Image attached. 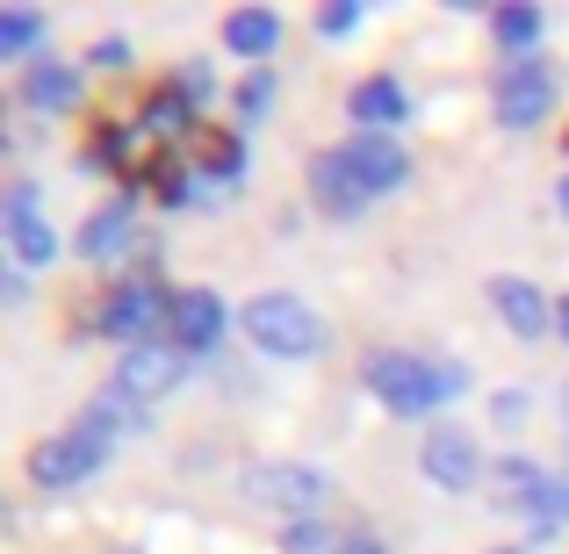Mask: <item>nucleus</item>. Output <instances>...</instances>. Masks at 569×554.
<instances>
[{
  "label": "nucleus",
  "mask_w": 569,
  "mask_h": 554,
  "mask_svg": "<svg viewBox=\"0 0 569 554\" xmlns=\"http://www.w3.org/2000/svg\"><path fill=\"white\" fill-rule=\"evenodd\" d=\"M368 389L389 403L397 417H426L440 403H455L469 389L461 361H432V353H368Z\"/></svg>",
  "instance_id": "f257e3e1"
},
{
  "label": "nucleus",
  "mask_w": 569,
  "mask_h": 554,
  "mask_svg": "<svg viewBox=\"0 0 569 554\" xmlns=\"http://www.w3.org/2000/svg\"><path fill=\"white\" fill-rule=\"evenodd\" d=\"M246 332H252V346L274 353V361H310V353H325V318L303 295H252Z\"/></svg>",
  "instance_id": "f03ea898"
},
{
  "label": "nucleus",
  "mask_w": 569,
  "mask_h": 554,
  "mask_svg": "<svg viewBox=\"0 0 569 554\" xmlns=\"http://www.w3.org/2000/svg\"><path fill=\"white\" fill-rule=\"evenodd\" d=\"M246 497L252 504H274V512H318L325 497H332V475L303 469V461H260V469L246 475Z\"/></svg>",
  "instance_id": "7ed1b4c3"
},
{
  "label": "nucleus",
  "mask_w": 569,
  "mask_h": 554,
  "mask_svg": "<svg viewBox=\"0 0 569 554\" xmlns=\"http://www.w3.org/2000/svg\"><path fill=\"white\" fill-rule=\"evenodd\" d=\"M188 353L173 346V339H144V346H130L123 361H116V396L123 403H159L173 382H181Z\"/></svg>",
  "instance_id": "20e7f679"
},
{
  "label": "nucleus",
  "mask_w": 569,
  "mask_h": 554,
  "mask_svg": "<svg viewBox=\"0 0 569 554\" xmlns=\"http://www.w3.org/2000/svg\"><path fill=\"white\" fill-rule=\"evenodd\" d=\"M548 109H556V72H548L541 58H519V66L498 72V123L505 130L548 123Z\"/></svg>",
  "instance_id": "39448f33"
},
{
  "label": "nucleus",
  "mask_w": 569,
  "mask_h": 554,
  "mask_svg": "<svg viewBox=\"0 0 569 554\" xmlns=\"http://www.w3.org/2000/svg\"><path fill=\"white\" fill-rule=\"evenodd\" d=\"M94 469H109V446H94L87 432L43 440L37 454H29V483H37V490H72V483H87Z\"/></svg>",
  "instance_id": "423d86ee"
},
{
  "label": "nucleus",
  "mask_w": 569,
  "mask_h": 554,
  "mask_svg": "<svg viewBox=\"0 0 569 554\" xmlns=\"http://www.w3.org/2000/svg\"><path fill=\"white\" fill-rule=\"evenodd\" d=\"M418 469H426L432 490H469L483 475V454H476V440L461 425H432L426 446H418Z\"/></svg>",
  "instance_id": "0eeeda50"
},
{
  "label": "nucleus",
  "mask_w": 569,
  "mask_h": 554,
  "mask_svg": "<svg viewBox=\"0 0 569 554\" xmlns=\"http://www.w3.org/2000/svg\"><path fill=\"white\" fill-rule=\"evenodd\" d=\"M167 318H173V295L159 289V281H123V289L109 295V310H101L109 339H130V346H144V332L167 324Z\"/></svg>",
  "instance_id": "6e6552de"
},
{
  "label": "nucleus",
  "mask_w": 569,
  "mask_h": 554,
  "mask_svg": "<svg viewBox=\"0 0 569 554\" xmlns=\"http://www.w3.org/2000/svg\"><path fill=\"white\" fill-rule=\"evenodd\" d=\"M8 252H14V266L58 260V231L37 216V181H14L8 188Z\"/></svg>",
  "instance_id": "1a4fd4ad"
},
{
  "label": "nucleus",
  "mask_w": 569,
  "mask_h": 554,
  "mask_svg": "<svg viewBox=\"0 0 569 554\" xmlns=\"http://www.w3.org/2000/svg\"><path fill=\"white\" fill-rule=\"evenodd\" d=\"M339 152H347L353 181H361L368 194H389V188H403V181H411V152H403L397 138H376V130H361V138H347Z\"/></svg>",
  "instance_id": "9d476101"
},
{
  "label": "nucleus",
  "mask_w": 569,
  "mask_h": 554,
  "mask_svg": "<svg viewBox=\"0 0 569 554\" xmlns=\"http://www.w3.org/2000/svg\"><path fill=\"white\" fill-rule=\"evenodd\" d=\"M167 339L181 353H209L223 339V303L209 289H181L173 295V318H167Z\"/></svg>",
  "instance_id": "9b49d317"
},
{
  "label": "nucleus",
  "mask_w": 569,
  "mask_h": 554,
  "mask_svg": "<svg viewBox=\"0 0 569 554\" xmlns=\"http://www.w3.org/2000/svg\"><path fill=\"white\" fill-rule=\"evenodd\" d=\"M310 202H318L325 216H339V223H347V216H361V209H368V188L353 181L347 152H318V159H310Z\"/></svg>",
  "instance_id": "f8f14e48"
},
{
  "label": "nucleus",
  "mask_w": 569,
  "mask_h": 554,
  "mask_svg": "<svg viewBox=\"0 0 569 554\" xmlns=\"http://www.w3.org/2000/svg\"><path fill=\"white\" fill-rule=\"evenodd\" d=\"M490 310H498V318L512 324L519 339H541L548 324H556V310H548V295L533 289V281H519V274H498V281H490Z\"/></svg>",
  "instance_id": "ddd939ff"
},
{
  "label": "nucleus",
  "mask_w": 569,
  "mask_h": 554,
  "mask_svg": "<svg viewBox=\"0 0 569 554\" xmlns=\"http://www.w3.org/2000/svg\"><path fill=\"white\" fill-rule=\"evenodd\" d=\"M130 223H138V194H116V202H101L94 216L80 223V252L87 260H116V252H130Z\"/></svg>",
  "instance_id": "4468645a"
},
{
  "label": "nucleus",
  "mask_w": 569,
  "mask_h": 554,
  "mask_svg": "<svg viewBox=\"0 0 569 554\" xmlns=\"http://www.w3.org/2000/svg\"><path fill=\"white\" fill-rule=\"evenodd\" d=\"M22 101L43 115H66L72 101H80V66H66V58H37V66H22Z\"/></svg>",
  "instance_id": "2eb2a0df"
},
{
  "label": "nucleus",
  "mask_w": 569,
  "mask_h": 554,
  "mask_svg": "<svg viewBox=\"0 0 569 554\" xmlns=\"http://www.w3.org/2000/svg\"><path fill=\"white\" fill-rule=\"evenodd\" d=\"M403 115H411V94H403V80L376 72V80L353 87V123H368L376 138H389V123H403Z\"/></svg>",
  "instance_id": "dca6fc26"
},
{
  "label": "nucleus",
  "mask_w": 569,
  "mask_h": 554,
  "mask_svg": "<svg viewBox=\"0 0 569 554\" xmlns=\"http://www.w3.org/2000/svg\"><path fill=\"white\" fill-rule=\"evenodd\" d=\"M223 43H231L238 58H267L281 43V14L274 8H238V14H223Z\"/></svg>",
  "instance_id": "f3484780"
},
{
  "label": "nucleus",
  "mask_w": 569,
  "mask_h": 554,
  "mask_svg": "<svg viewBox=\"0 0 569 554\" xmlns=\"http://www.w3.org/2000/svg\"><path fill=\"white\" fill-rule=\"evenodd\" d=\"M527 526H533V541H548V533H562V526H569V469L541 483V497L527 504Z\"/></svg>",
  "instance_id": "a211bd4d"
},
{
  "label": "nucleus",
  "mask_w": 569,
  "mask_h": 554,
  "mask_svg": "<svg viewBox=\"0 0 569 554\" xmlns=\"http://www.w3.org/2000/svg\"><path fill=\"white\" fill-rule=\"evenodd\" d=\"M498 43L527 58L533 43H541V8H527V0H505V8H498Z\"/></svg>",
  "instance_id": "6ab92c4d"
},
{
  "label": "nucleus",
  "mask_w": 569,
  "mask_h": 554,
  "mask_svg": "<svg viewBox=\"0 0 569 554\" xmlns=\"http://www.w3.org/2000/svg\"><path fill=\"white\" fill-rule=\"evenodd\" d=\"M541 483H548L541 461H527V454H505V461H498V490H505L512 504H533V497H541Z\"/></svg>",
  "instance_id": "aec40b11"
},
{
  "label": "nucleus",
  "mask_w": 569,
  "mask_h": 554,
  "mask_svg": "<svg viewBox=\"0 0 569 554\" xmlns=\"http://www.w3.org/2000/svg\"><path fill=\"white\" fill-rule=\"evenodd\" d=\"M37 37H43V14L37 8H8V14H0V58H29V51H37Z\"/></svg>",
  "instance_id": "412c9836"
},
{
  "label": "nucleus",
  "mask_w": 569,
  "mask_h": 554,
  "mask_svg": "<svg viewBox=\"0 0 569 554\" xmlns=\"http://www.w3.org/2000/svg\"><path fill=\"white\" fill-rule=\"evenodd\" d=\"M181 130H188V94L167 87V94L144 101V138H181Z\"/></svg>",
  "instance_id": "4be33fe9"
},
{
  "label": "nucleus",
  "mask_w": 569,
  "mask_h": 554,
  "mask_svg": "<svg viewBox=\"0 0 569 554\" xmlns=\"http://www.w3.org/2000/svg\"><path fill=\"white\" fill-rule=\"evenodd\" d=\"M246 173V138H209V152H202V181H238Z\"/></svg>",
  "instance_id": "5701e85b"
},
{
  "label": "nucleus",
  "mask_w": 569,
  "mask_h": 554,
  "mask_svg": "<svg viewBox=\"0 0 569 554\" xmlns=\"http://www.w3.org/2000/svg\"><path fill=\"white\" fill-rule=\"evenodd\" d=\"M347 541H332V526L318 518H289V554H339Z\"/></svg>",
  "instance_id": "b1692460"
},
{
  "label": "nucleus",
  "mask_w": 569,
  "mask_h": 554,
  "mask_svg": "<svg viewBox=\"0 0 569 554\" xmlns=\"http://www.w3.org/2000/svg\"><path fill=\"white\" fill-rule=\"evenodd\" d=\"M527 411H533V403H527V389H498V396H490V425H505V432H519V425H527Z\"/></svg>",
  "instance_id": "393cba45"
},
{
  "label": "nucleus",
  "mask_w": 569,
  "mask_h": 554,
  "mask_svg": "<svg viewBox=\"0 0 569 554\" xmlns=\"http://www.w3.org/2000/svg\"><path fill=\"white\" fill-rule=\"evenodd\" d=\"M318 29L325 37H353V29H361V0H332V8L318 14Z\"/></svg>",
  "instance_id": "a878e982"
},
{
  "label": "nucleus",
  "mask_w": 569,
  "mask_h": 554,
  "mask_svg": "<svg viewBox=\"0 0 569 554\" xmlns=\"http://www.w3.org/2000/svg\"><path fill=\"white\" fill-rule=\"evenodd\" d=\"M267 94H274V72H252L246 94H238V115H260V109H267Z\"/></svg>",
  "instance_id": "bb28decb"
},
{
  "label": "nucleus",
  "mask_w": 569,
  "mask_h": 554,
  "mask_svg": "<svg viewBox=\"0 0 569 554\" xmlns=\"http://www.w3.org/2000/svg\"><path fill=\"white\" fill-rule=\"evenodd\" d=\"M94 66L123 72V66H130V43H123V37H101V43H94Z\"/></svg>",
  "instance_id": "cd10ccee"
},
{
  "label": "nucleus",
  "mask_w": 569,
  "mask_h": 554,
  "mask_svg": "<svg viewBox=\"0 0 569 554\" xmlns=\"http://www.w3.org/2000/svg\"><path fill=\"white\" fill-rule=\"evenodd\" d=\"M181 94H188V101H202V94H209V72H202V66H188V72H181Z\"/></svg>",
  "instance_id": "c85d7f7f"
},
{
  "label": "nucleus",
  "mask_w": 569,
  "mask_h": 554,
  "mask_svg": "<svg viewBox=\"0 0 569 554\" xmlns=\"http://www.w3.org/2000/svg\"><path fill=\"white\" fill-rule=\"evenodd\" d=\"M339 554H382V547H376V541H368V533H353V541H347V547H339Z\"/></svg>",
  "instance_id": "c756f323"
},
{
  "label": "nucleus",
  "mask_w": 569,
  "mask_h": 554,
  "mask_svg": "<svg viewBox=\"0 0 569 554\" xmlns=\"http://www.w3.org/2000/svg\"><path fill=\"white\" fill-rule=\"evenodd\" d=\"M556 324H562V339H569V303H562V310H556Z\"/></svg>",
  "instance_id": "7c9ffc66"
},
{
  "label": "nucleus",
  "mask_w": 569,
  "mask_h": 554,
  "mask_svg": "<svg viewBox=\"0 0 569 554\" xmlns=\"http://www.w3.org/2000/svg\"><path fill=\"white\" fill-rule=\"evenodd\" d=\"M562 411H569V396H562ZM562 440H569V417H562Z\"/></svg>",
  "instance_id": "2f4dec72"
},
{
  "label": "nucleus",
  "mask_w": 569,
  "mask_h": 554,
  "mask_svg": "<svg viewBox=\"0 0 569 554\" xmlns=\"http://www.w3.org/2000/svg\"><path fill=\"white\" fill-rule=\"evenodd\" d=\"M562 216H569V181H562Z\"/></svg>",
  "instance_id": "473e14b6"
},
{
  "label": "nucleus",
  "mask_w": 569,
  "mask_h": 554,
  "mask_svg": "<svg viewBox=\"0 0 569 554\" xmlns=\"http://www.w3.org/2000/svg\"><path fill=\"white\" fill-rule=\"evenodd\" d=\"M498 554H527V547H498Z\"/></svg>",
  "instance_id": "72a5a7b5"
}]
</instances>
